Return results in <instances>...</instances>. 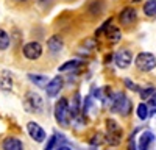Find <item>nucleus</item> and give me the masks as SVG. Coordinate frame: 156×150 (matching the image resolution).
<instances>
[{
  "instance_id": "f03ea898",
  "label": "nucleus",
  "mask_w": 156,
  "mask_h": 150,
  "mask_svg": "<svg viewBox=\"0 0 156 150\" xmlns=\"http://www.w3.org/2000/svg\"><path fill=\"white\" fill-rule=\"evenodd\" d=\"M55 117L58 123H61L62 127H67L70 123V111H69V102L67 98H59L55 105Z\"/></svg>"
},
{
  "instance_id": "9b49d317",
  "label": "nucleus",
  "mask_w": 156,
  "mask_h": 150,
  "mask_svg": "<svg viewBox=\"0 0 156 150\" xmlns=\"http://www.w3.org/2000/svg\"><path fill=\"white\" fill-rule=\"evenodd\" d=\"M47 47L51 53H59L62 47H64V41H62V38L58 36V34H53L50 38V39L47 41Z\"/></svg>"
},
{
  "instance_id": "4be33fe9",
  "label": "nucleus",
  "mask_w": 156,
  "mask_h": 150,
  "mask_svg": "<svg viewBox=\"0 0 156 150\" xmlns=\"http://www.w3.org/2000/svg\"><path fill=\"white\" fill-rule=\"evenodd\" d=\"M148 106L153 109L151 112H156V92H154V94L148 98Z\"/></svg>"
},
{
  "instance_id": "423d86ee",
  "label": "nucleus",
  "mask_w": 156,
  "mask_h": 150,
  "mask_svg": "<svg viewBox=\"0 0 156 150\" xmlns=\"http://www.w3.org/2000/svg\"><path fill=\"white\" fill-rule=\"evenodd\" d=\"M23 55H25V58H28V59L41 58V55H42V45L39 42H36V41H31L28 44H25L23 45Z\"/></svg>"
},
{
  "instance_id": "412c9836",
  "label": "nucleus",
  "mask_w": 156,
  "mask_h": 150,
  "mask_svg": "<svg viewBox=\"0 0 156 150\" xmlns=\"http://www.w3.org/2000/svg\"><path fill=\"white\" fill-rule=\"evenodd\" d=\"M106 142V139H105V136H103L101 133H97V134H94L92 138H90V141H89V144L92 145V147H98V145H101V144H105Z\"/></svg>"
},
{
  "instance_id": "20e7f679",
  "label": "nucleus",
  "mask_w": 156,
  "mask_h": 150,
  "mask_svg": "<svg viewBox=\"0 0 156 150\" xmlns=\"http://www.w3.org/2000/svg\"><path fill=\"white\" fill-rule=\"evenodd\" d=\"M23 105H25V109H27L28 112H41L42 108H44L42 98L39 97L37 94H34V92H27L25 94Z\"/></svg>"
},
{
  "instance_id": "2eb2a0df",
  "label": "nucleus",
  "mask_w": 156,
  "mask_h": 150,
  "mask_svg": "<svg viewBox=\"0 0 156 150\" xmlns=\"http://www.w3.org/2000/svg\"><path fill=\"white\" fill-rule=\"evenodd\" d=\"M28 78L39 88H45V84L48 83V78L45 75H34V73H28Z\"/></svg>"
},
{
  "instance_id": "a211bd4d",
  "label": "nucleus",
  "mask_w": 156,
  "mask_h": 150,
  "mask_svg": "<svg viewBox=\"0 0 156 150\" xmlns=\"http://www.w3.org/2000/svg\"><path fill=\"white\" fill-rule=\"evenodd\" d=\"M154 92H156V88H154V86H151V84H150V86H147V88H144V89H140V88H139L140 98H144V100H145V98H150Z\"/></svg>"
},
{
  "instance_id": "393cba45",
  "label": "nucleus",
  "mask_w": 156,
  "mask_h": 150,
  "mask_svg": "<svg viewBox=\"0 0 156 150\" xmlns=\"http://www.w3.org/2000/svg\"><path fill=\"white\" fill-rule=\"evenodd\" d=\"M16 2H25V0H16Z\"/></svg>"
},
{
  "instance_id": "4468645a",
  "label": "nucleus",
  "mask_w": 156,
  "mask_h": 150,
  "mask_svg": "<svg viewBox=\"0 0 156 150\" xmlns=\"http://www.w3.org/2000/svg\"><path fill=\"white\" fill-rule=\"evenodd\" d=\"M153 139H154V136L151 131H144L142 136L139 138V148H148L150 144L153 142Z\"/></svg>"
},
{
  "instance_id": "7ed1b4c3",
  "label": "nucleus",
  "mask_w": 156,
  "mask_h": 150,
  "mask_svg": "<svg viewBox=\"0 0 156 150\" xmlns=\"http://www.w3.org/2000/svg\"><path fill=\"white\" fill-rule=\"evenodd\" d=\"M134 62H136V66H137L139 70L150 72V70H153L156 67V56L153 53H148V52H140L136 56Z\"/></svg>"
},
{
  "instance_id": "aec40b11",
  "label": "nucleus",
  "mask_w": 156,
  "mask_h": 150,
  "mask_svg": "<svg viewBox=\"0 0 156 150\" xmlns=\"http://www.w3.org/2000/svg\"><path fill=\"white\" fill-rule=\"evenodd\" d=\"M80 66V61L78 59H72V61H67V62H64L62 66H59V72H66V70H70V69H75Z\"/></svg>"
},
{
  "instance_id": "dca6fc26",
  "label": "nucleus",
  "mask_w": 156,
  "mask_h": 150,
  "mask_svg": "<svg viewBox=\"0 0 156 150\" xmlns=\"http://www.w3.org/2000/svg\"><path fill=\"white\" fill-rule=\"evenodd\" d=\"M144 12L148 17H154L156 16V0H147L144 5Z\"/></svg>"
},
{
  "instance_id": "5701e85b",
  "label": "nucleus",
  "mask_w": 156,
  "mask_h": 150,
  "mask_svg": "<svg viewBox=\"0 0 156 150\" xmlns=\"http://www.w3.org/2000/svg\"><path fill=\"white\" fill-rule=\"evenodd\" d=\"M123 83H125V84L128 86V89H131V91H139V86H137V84H134V83H133L131 80L125 78V80H123Z\"/></svg>"
},
{
  "instance_id": "f8f14e48",
  "label": "nucleus",
  "mask_w": 156,
  "mask_h": 150,
  "mask_svg": "<svg viewBox=\"0 0 156 150\" xmlns=\"http://www.w3.org/2000/svg\"><path fill=\"white\" fill-rule=\"evenodd\" d=\"M136 17H137L136 9H133V8H125V9L120 12V16H119L120 23H123V25H129V23H133V22L136 20Z\"/></svg>"
},
{
  "instance_id": "6e6552de",
  "label": "nucleus",
  "mask_w": 156,
  "mask_h": 150,
  "mask_svg": "<svg viewBox=\"0 0 156 150\" xmlns=\"http://www.w3.org/2000/svg\"><path fill=\"white\" fill-rule=\"evenodd\" d=\"M103 30L106 31V38H108L111 42H119V41H120V38H122L120 30H119V28H115V27H112V25H111V20H108V22L103 23V27H101L100 30H97L95 34H100Z\"/></svg>"
},
{
  "instance_id": "1a4fd4ad",
  "label": "nucleus",
  "mask_w": 156,
  "mask_h": 150,
  "mask_svg": "<svg viewBox=\"0 0 156 150\" xmlns=\"http://www.w3.org/2000/svg\"><path fill=\"white\" fill-rule=\"evenodd\" d=\"M62 86H64V80L62 77H55V78H51L47 84H45V91H47V95L48 97H55L56 94H59V91L62 89Z\"/></svg>"
},
{
  "instance_id": "a878e982",
  "label": "nucleus",
  "mask_w": 156,
  "mask_h": 150,
  "mask_svg": "<svg viewBox=\"0 0 156 150\" xmlns=\"http://www.w3.org/2000/svg\"><path fill=\"white\" fill-rule=\"evenodd\" d=\"M136 2H140V0H136Z\"/></svg>"
},
{
  "instance_id": "b1692460",
  "label": "nucleus",
  "mask_w": 156,
  "mask_h": 150,
  "mask_svg": "<svg viewBox=\"0 0 156 150\" xmlns=\"http://www.w3.org/2000/svg\"><path fill=\"white\" fill-rule=\"evenodd\" d=\"M45 148H55V134L50 138V141L47 142V147Z\"/></svg>"
},
{
  "instance_id": "0eeeda50",
  "label": "nucleus",
  "mask_w": 156,
  "mask_h": 150,
  "mask_svg": "<svg viewBox=\"0 0 156 150\" xmlns=\"http://www.w3.org/2000/svg\"><path fill=\"white\" fill-rule=\"evenodd\" d=\"M114 61H115V64L119 66L120 69H126L129 64H131L133 55H131V52H129L128 48H120L119 52L114 55Z\"/></svg>"
},
{
  "instance_id": "f257e3e1",
  "label": "nucleus",
  "mask_w": 156,
  "mask_h": 150,
  "mask_svg": "<svg viewBox=\"0 0 156 150\" xmlns=\"http://www.w3.org/2000/svg\"><path fill=\"white\" fill-rule=\"evenodd\" d=\"M112 111L119 112L122 116H128L131 112V102L123 92H115L112 97V103H111Z\"/></svg>"
},
{
  "instance_id": "f3484780",
  "label": "nucleus",
  "mask_w": 156,
  "mask_h": 150,
  "mask_svg": "<svg viewBox=\"0 0 156 150\" xmlns=\"http://www.w3.org/2000/svg\"><path fill=\"white\" fill-rule=\"evenodd\" d=\"M136 114H137V117H139L140 120H145V119L148 117V114H150L148 105H145V103H139V105H137V111H136Z\"/></svg>"
},
{
  "instance_id": "39448f33",
  "label": "nucleus",
  "mask_w": 156,
  "mask_h": 150,
  "mask_svg": "<svg viewBox=\"0 0 156 150\" xmlns=\"http://www.w3.org/2000/svg\"><path fill=\"white\" fill-rule=\"evenodd\" d=\"M106 128H108V138H106V141L111 145L119 144L120 138H122V128H120V125L117 123L114 119H108L106 120Z\"/></svg>"
},
{
  "instance_id": "9d476101",
  "label": "nucleus",
  "mask_w": 156,
  "mask_h": 150,
  "mask_svg": "<svg viewBox=\"0 0 156 150\" xmlns=\"http://www.w3.org/2000/svg\"><path fill=\"white\" fill-rule=\"evenodd\" d=\"M27 130H28V133H30V136L33 138V139L36 141V142H42L44 139H45V131L39 127L37 123H34V122H28V125H27Z\"/></svg>"
},
{
  "instance_id": "6ab92c4d",
  "label": "nucleus",
  "mask_w": 156,
  "mask_h": 150,
  "mask_svg": "<svg viewBox=\"0 0 156 150\" xmlns=\"http://www.w3.org/2000/svg\"><path fill=\"white\" fill-rule=\"evenodd\" d=\"M9 45V36L5 30L0 28V50H5Z\"/></svg>"
},
{
  "instance_id": "ddd939ff",
  "label": "nucleus",
  "mask_w": 156,
  "mask_h": 150,
  "mask_svg": "<svg viewBox=\"0 0 156 150\" xmlns=\"http://www.w3.org/2000/svg\"><path fill=\"white\" fill-rule=\"evenodd\" d=\"M2 147L5 150H22L23 144H22L20 139H17V138H6L2 144Z\"/></svg>"
}]
</instances>
